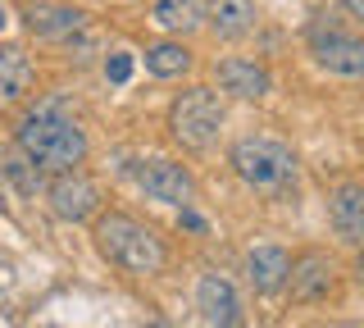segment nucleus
Instances as JSON below:
<instances>
[{"label":"nucleus","mask_w":364,"mask_h":328,"mask_svg":"<svg viewBox=\"0 0 364 328\" xmlns=\"http://www.w3.org/2000/svg\"><path fill=\"white\" fill-rule=\"evenodd\" d=\"M14 146L41 169V174H73L91 155L87 128L68 115L64 105H55V100H41V105H32L28 115L18 119Z\"/></svg>","instance_id":"f257e3e1"},{"label":"nucleus","mask_w":364,"mask_h":328,"mask_svg":"<svg viewBox=\"0 0 364 328\" xmlns=\"http://www.w3.org/2000/svg\"><path fill=\"white\" fill-rule=\"evenodd\" d=\"M91 237H96V251L132 278H155L168 265L164 237L128 210H100L91 219Z\"/></svg>","instance_id":"f03ea898"},{"label":"nucleus","mask_w":364,"mask_h":328,"mask_svg":"<svg viewBox=\"0 0 364 328\" xmlns=\"http://www.w3.org/2000/svg\"><path fill=\"white\" fill-rule=\"evenodd\" d=\"M228 164H232V174L242 178L250 191H259V196H269V201H291L296 191H301V160H296V151L278 137L246 132V137L232 142Z\"/></svg>","instance_id":"7ed1b4c3"},{"label":"nucleus","mask_w":364,"mask_h":328,"mask_svg":"<svg viewBox=\"0 0 364 328\" xmlns=\"http://www.w3.org/2000/svg\"><path fill=\"white\" fill-rule=\"evenodd\" d=\"M228 123V110L214 87H187V92L173 96V105H168V137H173L182 151L200 155L210 151L214 142H219Z\"/></svg>","instance_id":"20e7f679"},{"label":"nucleus","mask_w":364,"mask_h":328,"mask_svg":"<svg viewBox=\"0 0 364 328\" xmlns=\"http://www.w3.org/2000/svg\"><path fill=\"white\" fill-rule=\"evenodd\" d=\"M310 51H314V64L337 78H364V41L341 32L333 23V14H314L310 23Z\"/></svg>","instance_id":"39448f33"},{"label":"nucleus","mask_w":364,"mask_h":328,"mask_svg":"<svg viewBox=\"0 0 364 328\" xmlns=\"http://www.w3.org/2000/svg\"><path fill=\"white\" fill-rule=\"evenodd\" d=\"M100 187L91 183L82 169H73V174H50V183H46V206H50L55 219L64 223H87L100 214Z\"/></svg>","instance_id":"423d86ee"},{"label":"nucleus","mask_w":364,"mask_h":328,"mask_svg":"<svg viewBox=\"0 0 364 328\" xmlns=\"http://www.w3.org/2000/svg\"><path fill=\"white\" fill-rule=\"evenodd\" d=\"M287 297L296 305H318L328 297H337V260L328 251H318V246H310V251L291 255V274H287Z\"/></svg>","instance_id":"0eeeda50"},{"label":"nucleus","mask_w":364,"mask_h":328,"mask_svg":"<svg viewBox=\"0 0 364 328\" xmlns=\"http://www.w3.org/2000/svg\"><path fill=\"white\" fill-rule=\"evenodd\" d=\"M136 183H141V191L151 201H159V206H178L187 210L191 196H196V178H191L187 164L168 160V155H151L141 169H136Z\"/></svg>","instance_id":"6e6552de"},{"label":"nucleus","mask_w":364,"mask_h":328,"mask_svg":"<svg viewBox=\"0 0 364 328\" xmlns=\"http://www.w3.org/2000/svg\"><path fill=\"white\" fill-rule=\"evenodd\" d=\"M196 305L205 314L210 328H246V310H242V297H237V282L228 274H200L196 282Z\"/></svg>","instance_id":"1a4fd4ad"},{"label":"nucleus","mask_w":364,"mask_h":328,"mask_svg":"<svg viewBox=\"0 0 364 328\" xmlns=\"http://www.w3.org/2000/svg\"><path fill=\"white\" fill-rule=\"evenodd\" d=\"M214 78H219V92H228L232 100H264L273 92V78L259 60H246V55H223L214 64Z\"/></svg>","instance_id":"9d476101"},{"label":"nucleus","mask_w":364,"mask_h":328,"mask_svg":"<svg viewBox=\"0 0 364 328\" xmlns=\"http://www.w3.org/2000/svg\"><path fill=\"white\" fill-rule=\"evenodd\" d=\"M28 32L37 41H50V46H64V41H73L77 32L87 28V14L77 5H60V0H41V5L28 9Z\"/></svg>","instance_id":"9b49d317"},{"label":"nucleus","mask_w":364,"mask_h":328,"mask_svg":"<svg viewBox=\"0 0 364 328\" xmlns=\"http://www.w3.org/2000/svg\"><path fill=\"white\" fill-rule=\"evenodd\" d=\"M242 269H246V282L259 292V297H278V292H287V274H291V255L282 251V246H250L246 260H242Z\"/></svg>","instance_id":"f8f14e48"},{"label":"nucleus","mask_w":364,"mask_h":328,"mask_svg":"<svg viewBox=\"0 0 364 328\" xmlns=\"http://www.w3.org/2000/svg\"><path fill=\"white\" fill-rule=\"evenodd\" d=\"M328 223L346 246H364V183H337L328 191Z\"/></svg>","instance_id":"ddd939ff"},{"label":"nucleus","mask_w":364,"mask_h":328,"mask_svg":"<svg viewBox=\"0 0 364 328\" xmlns=\"http://www.w3.org/2000/svg\"><path fill=\"white\" fill-rule=\"evenodd\" d=\"M255 0H210V14H205V23L214 28V37L219 41H242L255 32Z\"/></svg>","instance_id":"4468645a"},{"label":"nucleus","mask_w":364,"mask_h":328,"mask_svg":"<svg viewBox=\"0 0 364 328\" xmlns=\"http://www.w3.org/2000/svg\"><path fill=\"white\" fill-rule=\"evenodd\" d=\"M205 14H210V0H155L151 5V23L159 32H173V37L205 28Z\"/></svg>","instance_id":"2eb2a0df"},{"label":"nucleus","mask_w":364,"mask_h":328,"mask_svg":"<svg viewBox=\"0 0 364 328\" xmlns=\"http://www.w3.org/2000/svg\"><path fill=\"white\" fill-rule=\"evenodd\" d=\"M37 64L23 46H0V100H23L32 92Z\"/></svg>","instance_id":"dca6fc26"},{"label":"nucleus","mask_w":364,"mask_h":328,"mask_svg":"<svg viewBox=\"0 0 364 328\" xmlns=\"http://www.w3.org/2000/svg\"><path fill=\"white\" fill-rule=\"evenodd\" d=\"M191 64H196V55H191L182 41H155V46H146V69H151L155 78H182L191 73Z\"/></svg>","instance_id":"f3484780"},{"label":"nucleus","mask_w":364,"mask_h":328,"mask_svg":"<svg viewBox=\"0 0 364 328\" xmlns=\"http://www.w3.org/2000/svg\"><path fill=\"white\" fill-rule=\"evenodd\" d=\"M105 78H109V83H114V87H123V83H128V78H132V55H123V51H114V55H109V60H105Z\"/></svg>","instance_id":"a211bd4d"},{"label":"nucleus","mask_w":364,"mask_h":328,"mask_svg":"<svg viewBox=\"0 0 364 328\" xmlns=\"http://www.w3.org/2000/svg\"><path fill=\"white\" fill-rule=\"evenodd\" d=\"M64 46H68V55H73L77 64H82V60H91V55H96V32H87V28H82L73 41H64Z\"/></svg>","instance_id":"6ab92c4d"},{"label":"nucleus","mask_w":364,"mask_h":328,"mask_svg":"<svg viewBox=\"0 0 364 328\" xmlns=\"http://www.w3.org/2000/svg\"><path fill=\"white\" fill-rule=\"evenodd\" d=\"M178 228H187V233H210V223H205L200 214L187 206V210H178Z\"/></svg>","instance_id":"aec40b11"},{"label":"nucleus","mask_w":364,"mask_h":328,"mask_svg":"<svg viewBox=\"0 0 364 328\" xmlns=\"http://www.w3.org/2000/svg\"><path fill=\"white\" fill-rule=\"evenodd\" d=\"M341 9H346L350 18H360V23H364V0H341Z\"/></svg>","instance_id":"412c9836"},{"label":"nucleus","mask_w":364,"mask_h":328,"mask_svg":"<svg viewBox=\"0 0 364 328\" xmlns=\"http://www.w3.org/2000/svg\"><path fill=\"white\" fill-rule=\"evenodd\" d=\"M355 278L364 282V246H355Z\"/></svg>","instance_id":"4be33fe9"},{"label":"nucleus","mask_w":364,"mask_h":328,"mask_svg":"<svg viewBox=\"0 0 364 328\" xmlns=\"http://www.w3.org/2000/svg\"><path fill=\"white\" fill-rule=\"evenodd\" d=\"M0 28H5V9H0Z\"/></svg>","instance_id":"5701e85b"},{"label":"nucleus","mask_w":364,"mask_h":328,"mask_svg":"<svg viewBox=\"0 0 364 328\" xmlns=\"http://www.w3.org/2000/svg\"><path fill=\"white\" fill-rule=\"evenodd\" d=\"M146 328H159V324H146Z\"/></svg>","instance_id":"b1692460"}]
</instances>
